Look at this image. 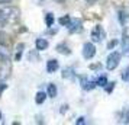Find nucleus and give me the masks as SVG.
Returning <instances> with one entry per match:
<instances>
[{"label":"nucleus","mask_w":129,"mask_h":125,"mask_svg":"<svg viewBox=\"0 0 129 125\" xmlns=\"http://www.w3.org/2000/svg\"><path fill=\"white\" fill-rule=\"evenodd\" d=\"M19 19V10L16 7L2 6L0 7V28H5L6 25L13 23Z\"/></svg>","instance_id":"nucleus-1"},{"label":"nucleus","mask_w":129,"mask_h":125,"mask_svg":"<svg viewBox=\"0 0 129 125\" xmlns=\"http://www.w3.org/2000/svg\"><path fill=\"white\" fill-rule=\"evenodd\" d=\"M120 53H117V51H112L109 55H107V58H106V68L107 70H115L117 66H119V63H120Z\"/></svg>","instance_id":"nucleus-2"},{"label":"nucleus","mask_w":129,"mask_h":125,"mask_svg":"<svg viewBox=\"0 0 129 125\" xmlns=\"http://www.w3.org/2000/svg\"><path fill=\"white\" fill-rule=\"evenodd\" d=\"M81 54L83 57L86 60H91L96 55V47H94L93 42H86L83 45V49H81Z\"/></svg>","instance_id":"nucleus-3"},{"label":"nucleus","mask_w":129,"mask_h":125,"mask_svg":"<svg viewBox=\"0 0 129 125\" xmlns=\"http://www.w3.org/2000/svg\"><path fill=\"white\" fill-rule=\"evenodd\" d=\"M90 36H91V39H93L94 42H102L103 41V38L106 36V34H105V31H103V28H102V25H96L94 29L91 31Z\"/></svg>","instance_id":"nucleus-4"},{"label":"nucleus","mask_w":129,"mask_h":125,"mask_svg":"<svg viewBox=\"0 0 129 125\" xmlns=\"http://www.w3.org/2000/svg\"><path fill=\"white\" fill-rule=\"evenodd\" d=\"M81 28H83V22H81V19H78V18H71L70 23L67 25V29H68V32H71V34L80 32Z\"/></svg>","instance_id":"nucleus-5"},{"label":"nucleus","mask_w":129,"mask_h":125,"mask_svg":"<svg viewBox=\"0 0 129 125\" xmlns=\"http://www.w3.org/2000/svg\"><path fill=\"white\" fill-rule=\"evenodd\" d=\"M10 73V60L0 61V80H6Z\"/></svg>","instance_id":"nucleus-6"},{"label":"nucleus","mask_w":129,"mask_h":125,"mask_svg":"<svg viewBox=\"0 0 129 125\" xmlns=\"http://www.w3.org/2000/svg\"><path fill=\"white\" fill-rule=\"evenodd\" d=\"M117 19H119V23L122 25V26H126V23H128V20H129V13L126 10L120 9V10H117Z\"/></svg>","instance_id":"nucleus-7"},{"label":"nucleus","mask_w":129,"mask_h":125,"mask_svg":"<svg viewBox=\"0 0 129 125\" xmlns=\"http://www.w3.org/2000/svg\"><path fill=\"white\" fill-rule=\"evenodd\" d=\"M10 60V51L5 44H0V61H7Z\"/></svg>","instance_id":"nucleus-8"},{"label":"nucleus","mask_w":129,"mask_h":125,"mask_svg":"<svg viewBox=\"0 0 129 125\" xmlns=\"http://www.w3.org/2000/svg\"><path fill=\"white\" fill-rule=\"evenodd\" d=\"M48 41L45 39V38H38L35 41V48H36V51H45L48 48Z\"/></svg>","instance_id":"nucleus-9"},{"label":"nucleus","mask_w":129,"mask_h":125,"mask_svg":"<svg viewBox=\"0 0 129 125\" xmlns=\"http://www.w3.org/2000/svg\"><path fill=\"white\" fill-rule=\"evenodd\" d=\"M59 68V64L57 60H48L47 61V71L48 73H55Z\"/></svg>","instance_id":"nucleus-10"},{"label":"nucleus","mask_w":129,"mask_h":125,"mask_svg":"<svg viewBox=\"0 0 129 125\" xmlns=\"http://www.w3.org/2000/svg\"><path fill=\"white\" fill-rule=\"evenodd\" d=\"M97 84H96V82H90L87 77H81V87L84 90H91L94 89Z\"/></svg>","instance_id":"nucleus-11"},{"label":"nucleus","mask_w":129,"mask_h":125,"mask_svg":"<svg viewBox=\"0 0 129 125\" xmlns=\"http://www.w3.org/2000/svg\"><path fill=\"white\" fill-rule=\"evenodd\" d=\"M122 48H123V55L129 57V36L128 35H123L122 38Z\"/></svg>","instance_id":"nucleus-12"},{"label":"nucleus","mask_w":129,"mask_h":125,"mask_svg":"<svg viewBox=\"0 0 129 125\" xmlns=\"http://www.w3.org/2000/svg\"><path fill=\"white\" fill-rule=\"evenodd\" d=\"M57 93H58V89H57V86L54 83H49L47 86V95L49 96V97H55L57 96Z\"/></svg>","instance_id":"nucleus-13"},{"label":"nucleus","mask_w":129,"mask_h":125,"mask_svg":"<svg viewBox=\"0 0 129 125\" xmlns=\"http://www.w3.org/2000/svg\"><path fill=\"white\" fill-rule=\"evenodd\" d=\"M57 51H58L59 54H64V55H68V54H71V49L67 47V44H64V42L57 45Z\"/></svg>","instance_id":"nucleus-14"},{"label":"nucleus","mask_w":129,"mask_h":125,"mask_svg":"<svg viewBox=\"0 0 129 125\" xmlns=\"http://www.w3.org/2000/svg\"><path fill=\"white\" fill-rule=\"evenodd\" d=\"M47 96L48 95L45 93V92H38V93L35 95V102L38 103V105H41V103H44V102H45Z\"/></svg>","instance_id":"nucleus-15"},{"label":"nucleus","mask_w":129,"mask_h":125,"mask_svg":"<svg viewBox=\"0 0 129 125\" xmlns=\"http://www.w3.org/2000/svg\"><path fill=\"white\" fill-rule=\"evenodd\" d=\"M23 48H25V44H18V47H16V55H15V60H16V61H20Z\"/></svg>","instance_id":"nucleus-16"},{"label":"nucleus","mask_w":129,"mask_h":125,"mask_svg":"<svg viewBox=\"0 0 129 125\" xmlns=\"http://www.w3.org/2000/svg\"><path fill=\"white\" fill-rule=\"evenodd\" d=\"M106 83H107V77H106L105 74H102V76H99V77L96 79V84L100 86V87H105Z\"/></svg>","instance_id":"nucleus-17"},{"label":"nucleus","mask_w":129,"mask_h":125,"mask_svg":"<svg viewBox=\"0 0 129 125\" xmlns=\"http://www.w3.org/2000/svg\"><path fill=\"white\" fill-rule=\"evenodd\" d=\"M70 20H71V16H70V15H64L62 18L58 19V23L61 25V26H67V25L70 23Z\"/></svg>","instance_id":"nucleus-18"},{"label":"nucleus","mask_w":129,"mask_h":125,"mask_svg":"<svg viewBox=\"0 0 129 125\" xmlns=\"http://www.w3.org/2000/svg\"><path fill=\"white\" fill-rule=\"evenodd\" d=\"M45 25H47L48 28H51V26L54 25V15L51 12L45 15Z\"/></svg>","instance_id":"nucleus-19"},{"label":"nucleus","mask_w":129,"mask_h":125,"mask_svg":"<svg viewBox=\"0 0 129 125\" xmlns=\"http://www.w3.org/2000/svg\"><path fill=\"white\" fill-rule=\"evenodd\" d=\"M122 80L123 82H126V83H129V66L123 70V73H122Z\"/></svg>","instance_id":"nucleus-20"},{"label":"nucleus","mask_w":129,"mask_h":125,"mask_svg":"<svg viewBox=\"0 0 129 125\" xmlns=\"http://www.w3.org/2000/svg\"><path fill=\"white\" fill-rule=\"evenodd\" d=\"M115 84H116V83H113V82H112V83H106L105 90L107 92V93H112V90H113V87H115Z\"/></svg>","instance_id":"nucleus-21"},{"label":"nucleus","mask_w":129,"mask_h":125,"mask_svg":"<svg viewBox=\"0 0 129 125\" xmlns=\"http://www.w3.org/2000/svg\"><path fill=\"white\" fill-rule=\"evenodd\" d=\"M6 89H7V84L5 83L3 80H0V96H2V93H3Z\"/></svg>","instance_id":"nucleus-22"},{"label":"nucleus","mask_w":129,"mask_h":125,"mask_svg":"<svg viewBox=\"0 0 129 125\" xmlns=\"http://www.w3.org/2000/svg\"><path fill=\"white\" fill-rule=\"evenodd\" d=\"M116 45H117V39H113V41H110L107 44V48H109V49H113Z\"/></svg>","instance_id":"nucleus-23"},{"label":"nucleus","mask_w":129,"mask_h":125,"mask_svg":"<svg viewBox=\"0 0 129 125\" xmlns=\"http://www.w3.org/2000/svg\"><path fill=\"white\" fill-rule=\"evenodd\" d=\"M76 124H77V125H81V124H86V118H84V116H80V118H77V121H76Z\"/></svg>","instance_id":"nucleus-24"},{"label":"nucleus","mask_w":129,"mask_h":125,"mask_svg":"<svg viewBox=\"0 0 129 125\" xmlns=\"http://www.w3.org/2000/svg\"><path fill=\"white\" fill-rule=\"evenodd\" d=\"M125 122H126V124L129 122V109L126 111V115H125Z\"/></svg>","instance_id":"nucleus-25"},{"label":"nucleus","mask_w":129,"mask_h":125,"mask_svg":"<svg viewBox=\"0 0 129 125\" xmlns=\"http://www.w3.org/2000/svg\"><path fill=\"white\" fill-rule=\"evenodd\" d=\"M88 5H93V3H96V2H99V0H86Z\"/></svg>","instance_id":"nucleus-26"},{"label":"nucleus","mask_w":129,"mask_h":125,"mask_svg":"<svg viewBox=\"0 0 129 125\" xmlns=\"http://www.w3.org/2000/svg\"><path fill=\"white\" fill-rule=\"evenodd\" d=\"M10 0H0V5H5V3H9Z\"/></svg>","instance_id":"nucleus-27"},{"label":"nucleus","mask_w":129,"mask_h":125,"mask_svg":"<svg viewBox=\"0 0 129 125\" xmlns=\"http://www.w3.org/2000/svg\"><path fill=\"white\" fill-rule=\"evenodd\" d=\"M55 2H58V3H64L65 0H55Z\"/></svg>","instance_id":"nucleus-28"},{"label":"nucleus","mask_w":129,"mask_h":125,"mask_svg":"<svg viewBox=\"0 0 129 125\" xmlns=\"http://www.w3.org/2000/svg\"><path fill=\"white\" fill-rule=\"evenodd\" d=\"M2 119H3V115H2V112H0V122H2Z\"/></svg>","instance_id":"nucleus-29"}]
</instances>
